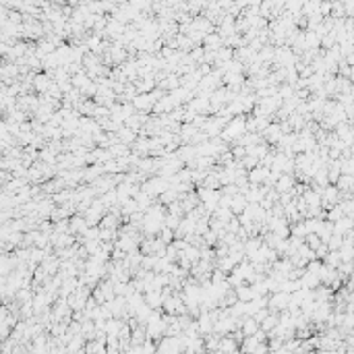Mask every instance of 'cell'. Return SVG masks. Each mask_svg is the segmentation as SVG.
I'll list each match as a JSON object with an SVG mask.
<instances>
[{
	"instance_id": "obj_1",
	"label": "cell",
	"mask_w": 354,
	"mask_h": 354,
	"mask_svg": "<svg viewBox=\"0 0 354 354\" xmlns=\"http://www.w3.org/2000/svg\"><path fill=\"white\" fill-rule=\"evenodd\" d=\"M242 329H244V334H249V336H253V334H257V319H244V325H242Z\"/></svg>"
},
{
	"instance_id": "obj_2",
	"label": "cell",
	"mask_w": 354,
	"mask_h": 354,
	"mask_svg": "<svg viewBox=\"0 0 354 354\" xmlns=\"http://www.w3.org/2000/svg\"><path fill=\"white\" fill-rule=\"evenodd\" d=\"M292 184V180H290V176H282L280 178V182H278V191L282 193V191H288V187Z\"/></svg>"
},
{
	"instance_id": "obj_3",
	"label": "cell",
	"mask_w": 354,
	"mask_h": 354,
	"mask_svg": "<svg viewBox=\"0 0 354 354\" xmlns=\"http://www.w3.org/2000/svg\"><path fill=\"white\" fill-rule=\"evenodd\" d=\"M323 197H325V199H323V201H325V203H329V201H336V197H338V191L329 187V189L325 191V195H323Z\"/></svg>"
}]
</instances>
